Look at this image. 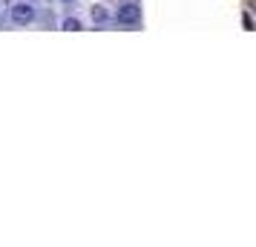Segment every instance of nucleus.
Returning a JSON list of instances; mask_svg holds the SVG:
<instances>
[{
  "label": "nucleus",
  "instance_id": "obj_1",
  "mask_svg": "<svg viewBox=\"0 0 256 247\" xmlns=\"http://www.w3.org/2000/svg\"><path fill=\"white\" fill-rule=\"evenodd\" d=\"M9 17H12L14 26H32L38 17V9L29 3V0H18L12 6V12H9Z\"/></svg>",
  "mask_w": 256,
  "mask_h": 247
},
{
  "label": "nucleus",
  "instance_id": "obj_2",
  "mask_svg": "<svg viewBox=\"0 0 256 247\" xmlns=\"http://www.w3.org/2000/svg\"><path fill=\"white\" fill-rule=\"evenodd\" d=\"M112 20H116L118 26H138L141 23V6L138 3H121L116 9V14H112Z\"/></svg>",
  "mask_w": 256,
  "mask_h": 247
},
{
  "label": "nucleus",
  "instance_id": "obj_3",
  "mask_svg": "<svg viewBox=\"0 0 256 247\" xmlns=\"http://www.w3.org/2000/svg\"><path fill=\"white\" fill-rule=\"evenodd\" d=\"M90 17H92V23H106L110 20V12H106V6H101V3H95L92 9H90Z\"/></svg>",
  "mask_w": 256,
  "mask_h": 247
},
{
  "label": "nucleus",
  "instance_id": "obj_4",
  "mask_svg": "<svg viewBox=\"0 0 256 247\" xmlns=\"http://www.w3.org/2000/svg\"><path fill=\"white\" fill-rule=\"evenodd\" d=\"M60 29H64V32H81V29H84V23L78 20V17H64V23H60Z\"/></svg>",
  "mask_w": 256,
  "mask_h": 247
},
{
  "label": "nucleus",
  "instance_id": "obj_5",
  "mask_svg": "<svg viewBox=\"0 0 256 247\" xmlns=\"http://www.w3.org/2000/svg\"><path fill=\"white\" fill-rule=\"evenodd\" d=\"M64 3H72V0H64Z\"/></svg>",
  "mask_w": 256,
  "mask_h": 247
}]
</instances>
